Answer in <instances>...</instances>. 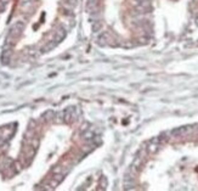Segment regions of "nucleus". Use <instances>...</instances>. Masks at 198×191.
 Masks as SVG:
<instances>
[{
    "label": "nucleus",
    "mask_w": 198,
    "mask_h": 191,
    "mask_svg": "<svg viewBox=\"0 0 198 191\" xmlns=\"http://www.w3.org/2000/svg\"><path fill=\"white\" fill-rule=\"evenodd\" d=\"M61 170H62V167H61V166H57V167H55V168L52 169V172H54L55 174H58V173H61Z\"/></svg>",
    "instance_id": "6"
},
{
    "label": "nucleus",
    "mask_w": 198,
    "mask_h": 191,
    "mask_svg": "<svg viewBox=\"0 0 198 191\" xmlns=\"http://www.w3.org/2000/svg\"><path fill=\"white\" fill-rule=\"evenodd\" d=\"M64 35H66V30L63 29V28H60L57 32H56V34H55V38H54V40L56 42L57 44L62 40L63 38H64Z\"/></svg>",
    "instance_id": "1"
},
{
    "label": "nucleus",
    "mask_w": 198,
    "mask_h": 191,
    "mask_svg": "<svg viewBox=\"0 0 198 191\" xmlns=\"http://www.w3.org/2000/svg\"><path fill=\"white\" fill-rule=\"evenodd\" d=\"M84 138L86 139V140H90V139H93V138H94V134L91 133V132H86V133L84 134Z\"/></svg>",
    "instance_id": "4"
},
{
    "label": "nucleus",
    "mask_w": 198,
    "mask_h": 191,
    "mask_svg": "<svg viewBox=\"0 0 198 191\" xmlns=\"http://www.w3.org/2000/svg\"><path fill=\"white\" fill-rule=\"evenodd\" d=\"M67 1H68L70 5H72V6H74V5L77 4V0H67Z\"/></svg>",
    "instance_id": "7"
},
{
    "label": "nucleus",
    "mask_w": 198,
    "mask_h": 191,
    "mask_svg": "<svg viewBox=\"0 0 198 191\" xmlns=\"http://www.w3.org/2000/svg\"><path fill=\"white\" fill-rule=\"evenodd\" d=\"M30 144H32V146H33L34 148H37V147L39 146V140H38V139H32Z\"/></svg>",
    "instance_id": "5"
},
{
    "label": "nucleus",
    "mask_w": 198,
    "mask_h": 191,
    "mask_svg": "<svg viewBox=\"0 0 198 191\" xmlns=\"http://www.w3.org/2000/svg\"><path fill=\"white\" fill-rule=\"evenodd\" d=\"M43 117H44V119L46 121V122H50V121L55 119V112L54 111H46L43 115Z\"/></svg>",
    "instance_id": "2"
},
{
    "label": "nucleus",
    "mask_w": 198,
    "mask_h": 191,
    "mask_svg": "<svg viewBox=\"0 0 198 191\" xmlns=\"http://www.w3.org/2000/svg\"><path fill=\"white\" fill-rule=\"evenodd\" d=\"M101 28H102V23H101L100 21H95L94 24H93V30H94V32H99Z\"/></svg>",
    "instance_id": "3"
}]
</instances>
